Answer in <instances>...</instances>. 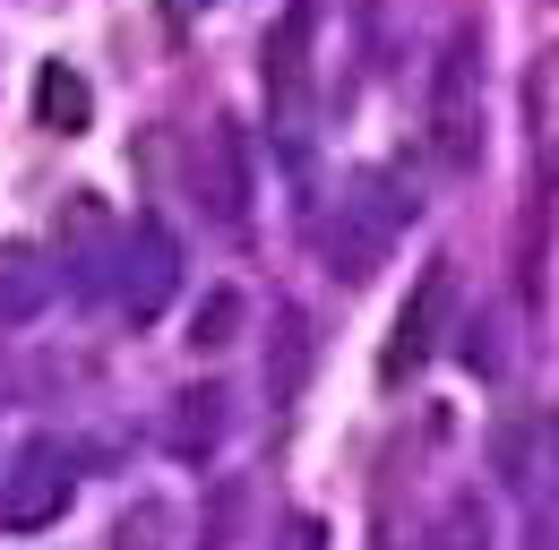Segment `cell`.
Segmentation results:
<instances>
[{
  "instance_id": "cell-1",
  "label": "cell",
  "mask_w": 559,
  "mask_h": 550,
  "mask_svg": "<svg viewBox=\"0 0 559 550\" xmlns=\"http://www.w3.org/2000/svg\"><path fill=\"white\" fill-rule=\"evenodd\" d=\"M414 224V199L388 181V172H353L345 190H336V215H328V267L345 275V284H370L379 259L396 250V232Z\"/></svg>"
},
{
  "instance_id": "cell-2",
  "label": "cell",
  "mask_w": 559,
  "mask_h": 550,
  "mask_svg": "<svg viewBox=\"0 0 559 550\" xmlns=\"http://www.w3.org/2000/svg\"><path fill=\"white\" fill-rule=\"evenodd\" d=\"M430 146L448 172H465L483 155V44L456 26L448 52H439V77H430Z\"/></svg>"
},
{
  "instance_id": "cell-3",
  "label": "cell",
  "mask_w": 559,
  "mask_h": 550,
  "mask_svg": "<svg viewBox=\"0 0 559 550\" xmlns=\"http://www.w3.org/2000/svg\"><path fill=\"white\" fill-rule=\"evenodd\" d=\"M310 26H319V0H293L276 26H267V52H259L267 121H276L284 138H301V112H310Z\"/></svg>"
},
{
  "instance_id": "cell-4",
  "label": "cell",
  "mask_w": 559,
  "mask_h": 550,
  "mask_svg": "<svg viewBox=\"0 0 559 550\" xmlns=\"http://www.w3.org/2000/svg\"><path fill=\"white\" fill-rule=\"evenodd\" d=\"M190 190H199V215L207 224H241L250 215V130L241 121H207L199 146H190Z\"/></svg>"
},
{
  "instance_id": "cell-5",
  "label": "cell",
  "mask_w": 559,
  "mask_h": 550,
  "mask_svg": "<svg viewBox=\"0 0 559 550\" xmlns=\"http://www.w3.org/2000/svg\"><path fill=\"white\" fill-rule=\"evenodd\" d=\"M448 319H456V267L448 259H430V267L414 275V292H405V310H396V336H388V379H405V370H421L439 344H448Z\"/></svg>"
},
{
  "instance_id": "cell-6",
  "label": "cell",
  "mask_w": 559,
  "mask_h": 550,
  "mask_svg": "<svg viewBox=\"0 0 559 550\" xmlns=\"http://www.w3.org/2000/svg\"><path fill=\"white\" fill-rule=\"evenodd\" d=\"M70 490H78L70 456H61L52 439H35V447H17V465H9V490H0V516H9V525H52V516L70 507Z\"/></svg>"
},
{
  "instance_id": "cell-7",
  "label": "cell",
  "mask_w": 559,
  "mask_h": 550,
  "mask_svg": "<svg viewBox=\"0 0 559 550\" xmlns=\"http://www.w3.org/2000/svg\"><path fill=\"white\" fill-rule=\"evenodd\" d=\"M310 361H319V327H310V310H276V327H267V361H259L267 405H301Z\"/></svg>"
},
{
  "instance_id": "cell-8",
  "label": "cell",
  "mask_w": 559,
  "mask_h": 550,
  "mask_svg": "<svg viewBox=\"0 0 559 550\" xmlns=\"http://www.w3.org/2000/svg\"><path fill=\"white\" fill-rule=\"evenodd\" d=\"M173 284H181V241H173L155 215H139V259H130V275H121L130 319H155V310L173 301Z\"/></svg>"
},
{
  "instance_id": "cell-9",
  "label": "cell",
  "mask_w": 559,
  "mask_h": 550,
  "mask_svg": "<svg viewBox=\"0 0 559 550\" xmlns=\"http://www.w3.org/2000/svg\"><path fill=\"white\" fill-rule=\"evenodd\" d=\"M44 301H52V259L26 250V241H9V250H0V327L44 319Z\"/></svg>"
},
{
  "instance_id": "cell-10",
  "label": "cell",
  "mask_w": 559,
  "mask_h": 550,
  "mask_svg": "<svg viewBox=\"0 0 559 550\" xmlns=\"http://www.w3.org/2000/svg\"><path fill=\"white\" fill-rule=\"evenodd\" d=\"M224 421H233V405H224V387H190V396L173 405V421H164V447H173V456H215V439H224Z\"/></svg>"
},
{
  "instance_id": "cell-11",
  "label": "cell",
  "mask_w": 559,
  "mask_h": 550,
  "mask_svg": "<svg viewBox=\"0 0 559 550\" xmlns=\"http://www.w3.org/2000/svg\"><path fill=\"white\" fill-rule=\"evenodd\" d=\"M35 121H44V130H61V138H78L86 121H95V86H86L78 69L52 61L44 77H35Z\"/></svg>"
},
{
  "instance_id": "cell-12",
  "label": "cell",
  "mask_w": 559,
  "mask_h": 550,
  "mask_svg": "<svg viewBox=\"0 0 559 550\" xmlns=\"http://www.w3.org/2000/svg\"><path fill=\"white\" fill-rule=\"evenodd\" d=\"M233 336H241V292L215 284L207 301H199V319H190V344H199V352H224Z\"/></svg>"
},
{
  "instance_id": "cell-13",
  "label": "cell",
  "mask_w": 559,
  "mask_h": 550,
  "mask_svg": "<svg viewBox=\"0 0 559 550\" xmlns=\"http://www.w3.org/2000/svg\"><path fill=\"white\" fill-rule=\"evenodd\" d=\"M439 550H490V507H483V499H448Z\"/></svg>"
},
{
  "instance_id": "cell-14",
  "label": "cell",
  "mask_w": 559,
  "mask_h": 550,
  "mask_svg": "<svg viewBox=\"0 0 559 550\" xmlns=\"http://www.w3.org/2000/svg\"><path fill=\"white\" fill-rule=\"evenodd\" d=\"M155 534H164V507H155V499H139V507L121 516V534H112V550H155Z\"/></svg>"
},
{
  "instance_id": "cell-15",
  "label": "cell",
  "mask_w": 559,
  "mask_h": 550,
  "mask_svg": "<svg viewBox=\"0 0 559 550\" xmlns=\"http://www.w3.org/2000/svg\"><path fill=\"white\" fill-rule=\"evenodd\" d=\"M276 550H328V525H319V516H284Z\"/></svg>"
}]
</instances>
